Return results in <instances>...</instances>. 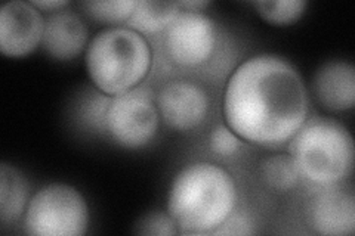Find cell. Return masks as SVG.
Listing matches in <instances>:
<instances>
[{
	"instance_id": "obj_16",
	"label": "cell",
	"mask_w": 355,
	"mask_h": 236,
	"mask_svg": "<svg viewBox=\"0 0 355 236\" xmlns=\"http://www.w3.org/2000/svg\"><path fill=\"white\" fill-rule=\"evenodd\" d=\"M258 15L271 26H291L305 14V0H272V2H253Z\"/></svg>"
},
{
	"instance_id": "obj_11",
	"label": "cell",
	"mask_w": 355,
	"mask_h": 236,
	"mask_svg": "<svg viewBox=\"0 0 355 236\" xmlns=\"http://www.w3.org/2000/svg\"><path fill=\"white\" fill-rule=\"evenodd\" d=\"M89 30L80 15L61 9L44 19L42 46L52 58L69 61L79 56L86 48Z\"/></svg>"
},
{
	"instance_id": "obj_3",
	"label": "cell",
	"mask_w": 355,
	"mask_h": 236,
	"mask_svg": "<svg viewBox=\"0 0 355 236\" xmlns=\"http://www.w3.org/2000/svg\"><path fill=\"white\" fill-rule=\"evenodd\" d=\"M85 60L94 84L103 93L117 96L144 82L151 66V49L139 33L111 27L89 42Z\"/></svg>"
},
{
	"instance_id": "obj_10",
	"label": "cell",
	"mask_w": 355,
	"mask_h": 236,
	"mask_svg": "<svg viewBox=\"0 0 355 236\" xmlns=\"http://www.w3.org/2000/svg\"><path fill=\"white\" fill-rule=\"evenodd\" d=\"M311 223L320 235H352L355 232V201L352 190L338 185L324 186L311 204Z\"/></svg>"
},
{
	"instance_id": "obj_19",
	"label": "cell",
	"mask_w": 355,
	"mask_h": 236,
	"mask_svg": "<svg viewBox=\"0 0 355 236\" xmlns=\"http://www.w3.org/2000/svg\"><path fill=\"white\" fill-rule=\"evenodd\" d=\"M137 232L142 235H176L178 226L169 215L153 212L141 220Z\"/></svg>"
},
{
	"instance_id": "obj_2",
	"label": "cell",
	"mask_w": 355,
	"mask_h": 236,
	"mask_svg": "<svg viewBox=\"0 0 355 236\" xmlns=\"http://www.w3.org/2000/svg\"><path fill=\"white\" fill-rule=\"evenodd\" d=\"M236 201V185L228 172L212 163H194L175 176L168 215L185 233H210L234 211Z\"/></svg>"
},
{
	"instance_id": "obj_14",
	"label": "cell",
	"mask_w": 355,
	"mask_h": 236,
	"mask_svg": "<svg viewBox=\"0 0 355 236\" xmlns=\"http://www.w3.org/2000/svg\"><path fill=\"white\" fill-rule=\"evenodd\" d=\"M181 8L178 2H155V0H141L137 3L132 17L128 19V28L139 33V35H150L166 30L171 22L180 15Z\"/></svg>"
},
{
	"instance_id": "obj_8",
	"label": "cell",
	"mask_w": 355,
	"mask_h": 236,
	"mask_svg": "<svg viewBox=\"0 0 355 236\" xmlns=\"http://www.w3.org/2000/svg\"><path fill=\"white\" fill-rule=\"evenodd\" d=\"M44 33V18L31 2H9L0 9V51L22 58L37 49Z\"/></svg>"
},
{
	"instance_id": "obj_12",
	"label": "cell",
	"mask_w": 355,
	"mask_h": 236,
	"mask_svg": "<svg viewBox=\"0 0 355 236\" xmlns=\"http://www.w3.org/2000/svg\"><path fill=\"white\" fill-rule=\"evenodd\" d=\"M313 91L320 105L331 112L348 111L355 104V70L345 61L321 65L314 75Z\"/></svg>"
},
{
	"instance_id": "obj_17",
	"label": "cell",
	"mask_w": 355,
	"mask_h": 236,
	"mask_svg": "<svg viewBox=\"0 0 355 236\" xmlns=\"http://www.w3.org/2000/svg\"><path fill=\"white\" fill-rule=\"evenodd\" d=\"M137 0H107V2H85L86 15L101 24L117 26L128 22L137 8Z\"/></svg>"
},
{
	"instance_id": "obj_21",
	"label": "cell",
	"mask_w": 355,
	"mask_h": 236,
	"mask_svg": "<svg viewBox=\"0 0 355 236\" xmlns=\"http://www.w3.org/2000/svg\"><path fill=\"white\" fill-rule=\"evenodd\" d=\"M33 5H35L39 10H44V12H57V10H61L62 8H65L67 5H69V2L67 0H48V2H39V0H35V2H31Z\"/></svg>"
},
{
	"instance_id": "obj_20",
	"label": "cell",
	"mask_w": 355,
	"mask_h": 236,
	"mask_svg": "<svg viewBox=\"0 0 355 236\" xmlns=\"http://www.w3.org/2000/svg\"><path fill=\"white\" fill-rule=\"evenodd\" d=\"M212 235H250L253 233V226L250 220L243 215H231L227 220L222 221L216 229L210 232Z\"/></svg>"
},
{
	"instance_id": "obj_13",
	"label": "cell",
	"mask_w": 355,
	"mask_h": 236,
	"mask_svg": "<svg viewBox=\"0 0 355 236\" xmlns=\"http://www.w3.org/2000/svg\"><path fill=\"white\" fill-rule=\"evenodd\" d=\"M28 183L18 168L0 165V219L6 224L18 220L28 206Z\"/></svg>"
},
{
	"instance_id": "obj_22",
	"label": "cell",
	"mask_w": 355,
	"mask_h": 236,
	"mask_svg": "<svg viewBox=\"0 0 355 236\" xmlns=\"http://www.w3.org/2000/svg\"><path fill=\"white\" fill-rule=\"evenodd\" d=\"M178 5L190 12H202L206 6H209V2L207 0H190V2H178Z\"/></svg>"
},
{
	"instance_id": "obj_4",
	"label": "cell",
	"mask_w": 355,
	"mask_h": 236,
	"mask_svg": "<svg viewBox=\"0 0 355 236\" xmlns=\"http://www.w3.org/2000/svg\"><path fill=\"white\" fill-rule=\"evenodd\" d=\"M288 152L299 176L323 188L339 185L354 170L352 136L330 118L305 121L292 138Z\"/></svg>"
},
{
	"instance_id": "obj_1",
	"label": "cell",
	"mask_w": 355,
	"mask_h": 236,
	"mask_svg": "<svg viewBox=\"0 0 355 236\" xmlns=\"http://www.w3.org/2000/svg\"><path fill=\"white\" fill-rule=\"evenodd\" d=\"M309 98L301 74L284 58L258 55L230 77L224 116L241 139L262 146L291 140L308 117Z\"/></svg>"
},
{
	"instance_id": "obj_18",
	"label": "cell",
	"mask_w": 355,
	"mask_h": 236,
	"mask_svg": "<svg viewBox=\"0 0 355 236\" xmlns=\"http://www.w3.org/2000/svg\"><path fill=\"white\" fill-rule=\"evenodd\" d=\"M241 148V138L228 126H218L210 133V149L219 156L234 155Z\"/></svg>"
},
{
	"instance_id": "obj_7",
	"label": "cell",
	"mask_w": 355,
	"mask_h": 236,
	"mask_svg": "<svg viewBox=\"0 0 355 236\" xmlns=\"http://www.w3.org/2000/svg\"><path fill=\"white\" fill-rule=\"evenodd\" d=\"M215 43L214 22L202 12L181 10L166 28V46L171 58L182 66L207 62L215 51Z\"/></svg>"
},
{
	"instance_id": "obj_5",
	"label": "cell",
	"mask_w": 355,
	"mask_h": 236,
	"mask_svg": "<svg viewBox=\"0 0 355 236\" xmlns=\"http://www.w3.org/2000/svg\"><path fill=\"white\" fill-rule=\"evenodd\" d=\"M24 224L35 236H80L89 226L87 204L73 186L52 183L30 199Z\"/></svg>"
},
{
	"instance_id": "obj_15",
	"label": "cell",
	"mask_w": 355,
	"mask_h": 236,
	"mask_svg": "<svg viewBox=\"0 0 355 236\" xmlns=\"http://www.w3.org/2000/svg\"><path fill=\"white\" fill-rule=\"evenodd\" d=\"M261 173L265 183L277 192H287L291 190L299 179V173L291 155H274L265 160Z\"/></svg>"
},
{
	"instance_id": "obj_9",
	"label": "cell",
	"mask_w": 355,
	"mask_h": 236,
	"mask_svg": "<svg viewBox=\"0 0 355 236\" xmlns=\"http://www.w3.org/2000/svg\"><path fill=\"white\" fill-rule=\"evenodd\" d=\"M163 121L175 130H193L206 120L209 98L205 89L191 82H171L157 96Z\"/></svg>"
},
{
	"instance_id": "obj_6",
	"label": "cell",
	"mask_w": 355,
	"mask_h": 236,
	"mask_svg": "<svg viewBox=\"0 0 355 236\" xmlns=\"http://www.w3.org/2000/svg\"><path fill=\"white\" fill-rule=\"evenodd\" d=\"M105 125L110 136L120 146L138 149L155 136L160 114L150 92L137 87L113 96L105 112Z\"/></svg>"
}]
</instances>
